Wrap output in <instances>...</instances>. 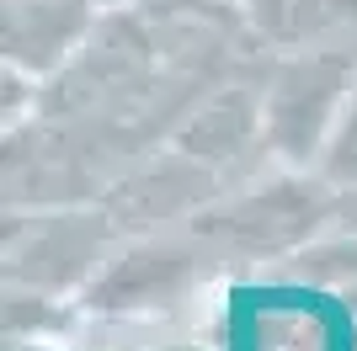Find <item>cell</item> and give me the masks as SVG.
Listing matches in <instances>:
<instances>
[{
    "label": "cell",
    "mask_w": 357,
    "mask_h": 351,
    "mask_svg": "<svg viewBox=\"0 0 357 351\" xmlns=\"http://www.w3.org/2000/svg\"><path fill=\"white\" fill-rule=\"evenodd\" d=\"M256 314H261V304L240 288L229 298V351H256Z\"/></svg>",
    "instance_id": "6da1fadb"
}]
</instances>
